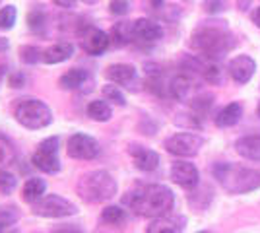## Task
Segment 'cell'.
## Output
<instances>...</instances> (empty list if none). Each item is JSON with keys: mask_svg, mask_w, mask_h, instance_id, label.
Returning <instances> with one entry per match:
<instances>
[{"mask_svg": "<svg viewBox=\"0 0 260 233\" xmlns=\"http://www.w3.org/2000/svg\"><path fill=\"white\" fill-rule=\"evenodd\" d=\"M122 202L130 206L138 216L144 218H163L167 216L175 204V196L171 189L165 185H146L142 189L128 192Z\"/></svg>", "mask_w": 260, "mask_h": 233, "instance_id": "6da1fadb", "label": "cell"}, {"mask_svg": "<svg viewBox=\"0 0 260 233\" xmlns=\"http://www.w3.org/2000/svg\"><path fill=\"white\" fill-rule=\"evenodd\" d=\"M190 45L200 55L208 56L210 60L216 62L235 47V37L229 31L225 22H208L202 23L192 34Z\"/></svg>", "mask_w": 260, "mask_h": 233, "instance_id": "7a4b0ae2", "label": "cell"}, {"mask_svg": "<svg viewBox=\"0 0 260 233\" xmlns=\"http://www.w3.org/2000/svg\"><path fill=\"white\" fill-rule=\"evenodd\" d=\"M212 173L217 183L231 194H245L260 187V171L249 167L235 165V163H216Z\"/></svg>", "mask_w": 260, "mask_h": 233, "instance_id": "3957f363", "label": "cell"}, {"mask_svg": "<svg viewBox=\"0 0 260 233\" xmlns=\"http://www.w3.org/2000/svg\"><path fill=\"white\" fill-rule=\"evenodd\" d=\"M76 190L86 202L98 204V202L111 200L117 194V181L109 171L95 169V171H87L78 179Z\"/></svg>", "mask_w": 260, "mask_h": 233, "instance_id": "277c9868", "label": "cell"}, {"mask_svg": "<svg viewBox=\"0 0 260 233\" xmlns=\"http://www.w3.org/2000/svg\"><path fill=\"white\" fill-rule=\"evenodd\" d=\"M14 117L22 126L29 130H39L45 128L53 122V111L49 109V105L41 99H20L14 107Z\"/></svg>", "mask_w": 260, "mask_h": 233, "instance_id": "5b68a950", "label": "cell"}, {"mask_svg": "<svg viewBox=\"0 0 260 233\" xmlns=\"http://www.w3.org/2000/svg\"><path fill=\"white\" fill-rule=\"evenodd\" d=\"M78 208L70 200L62 198L58 194H47L33 204V214L41 218H68V216H74Z\"/></svg>", "mask_w": 260, "mask_h": 233, "instance_id": "8992f818", "label": "cell"}, {"mask_svg": "<svg viewBox=\"0 0 260 233\" xmlns=\"http://www.w3.org/2000/svg\"><path fill=\"white\" fill-rule=\"evenodd\" d=\"M33 165L41 169L43 173H58L60 169V159H58V138H47L37 146V152L33 154Z\"/></svg>", "mask_w": 260, "mask_h": 233, "instance_id": "52a82bcc", "label": "cell"}, {"mask_svg": "<svg viewBox=\"0 0 260 233\" xmlns=\"http://www.w3.org/2000/svg\"><path fill=\"white\" fill-rule=\"evenodd\" d=\"M204 144V138H200L198 134L192 132H179L173 134L165 140V150L169 154L179 155V157H190V155H196L198 150Z\"/></svg>", "mask_w": 260, "mask_h": 233, "instance_id": "ba28073f", "label": "cell"}, {"mask_svg": "<svg viewBox=\"0 0 260 233\" xmlns=\"http://www.w3.org/2000/svg\"><path fill=\"white\" fill-rule=\"evenodd\" d=\"M68 155L74 159H93L99 154V144L87 134H72L68 138Z\"/></svg>", "mask_w": 260, "mask_h": 233, "instance_id": "9c48e42d", "label": "cell"}, {"mask_svg": "<svg viewBox=\"0 0 260 233\" xmlns=\"http://www.w3.org/2000/svg\"><path fill=\"white\" fill-rule=\"evenodd\" d=\"M80 39H82V49L86 51L87 55H103L111 45V37L105 31H101L93 25L84 27V31H80Z\"/></svg>", "mask_w": 260, "mask_h": 233, "instance_id": "30bf717a", "label": "cell"}, {"mask_svg": "<svg viewBox=\"0 0 260 233\" xmlns=\"http://www.w3.org/2000/svg\"><path fill=\"white\" fill-rule=\"evenodd\" d=\"M171 179H173L177 185L184 187V189H194L196 185H198L200 173H198L194 163L175 161L173 165H171Z\"/></svg>", "mask_w": 260, "mask_h": 233, "instance_id": "8fae6325", "label": "cell"}, {"mask_svg": "<svg viewBox=\"0 0 260 233\" xmlns=\"http://www.w3.org/2000/svg\"><path fill=\"white\" fill-rule=\"evenodd\" d=\"M228 70H229V76L233 78L237 84H247V82H250V78L254 76L256 64H254V60L250 56L239 55L229 60Z\"/></svg>", "mask_w": 260, "mask_h": 233, "instance_id": "7c38bea8", "label": "cell"}, {"mask_svg": "<svg viewBox=\"0 0 260 233\" xmlns=\"http://www.w3.org/2000/svg\"><path fill=\"white\" fill-rule=\"evenodd\" d=\"M132 31H134V39L138 41H146V43H153L163 37V29L159 23L152 22L148 18H140L132 23Z\"/></svg>", "mask_w": 260, "mask_h": 233, "instance_id": "4fadbf2b", "label": "cell"}, {"mask_svg": "<svg viewBox=\"0 0 260 233\" xmlns=\"http://www.w3.org/2000/svg\"><path fill=\"white\" fill-rule=\"evenodd\" d=\"M105 76H107L109 82L117 84V86H126L130 88L134 82H136V68L132 64H111V66L105 70Z\"/></svg>", "mask_w": 260, "mask_h": 233, "instance_id": "5bb4252c", "label": "cell"}, {"mask_svg": "<svg viewBox=\"0 0 260 233\" xmlns=\"http://www.w3.org/2000/svg\"><path fill=\"white\" fill-rule=\"evenodd\" d=\"M130 155L134 159V165L140 171H153L159 165V155L150 148L144 146H130Z\"/></svg>", "mask_w": 260, "mask_h": 233, "instance_id": "9a60e30c", "label": "cell"}, {"mask_svg": "<svg viewBox=\"0 0 260 233\" xmlns=\"http://www.w3.org/2000/svg\"><path fill=\"white\" fill-rule=\"evenodd\" d=\"M183 229H184V218H179V216L155 218L148 225V233H183Z\"/></svg>", "mask_w": 260, "mask_h": 233, "instance_id": "2e32d148", "label": "cell"}, {"mask_svg": "<svg viewBox=\"0 0 260 233\" xmlns=\"http://www.w3.org/2000/svg\"><path fill=\"white\" fill-rule=\"evenodd\" d=\"M235 150L247 159L252 161H260V134H252V136H243L235 142Z\"/></svg>", "mask_w": 260, "mask_h": 233, "instance_id": "e0dca14e", "label": "cell"}, {"mask_svg": "<svg viewBox=\"0 0 260 233\" xmlns=\"http://www.w3.org/2000/svg\"><path fill=\"white\" fill-rule=\"evenodd\" d=\"M74 55V45L72 43H56L43 51L45 64H60Z\"/></svg>", "mask_w": 260, "mask_h": 233, "instance_id": "ac0fdd59", "label": "cell"}, {"mask_svg": "<svg viewBox=\"0 0 260 233\" xmlns=\"http://www.w3.org/2000/svg\"><path fill=\"white\" fill-rule=\"evenodd\" d=\"M243 117V105L241 103H229L216 115V124L219 128H229L237 124Z\"/></svg>", "mask_w": 260, "mask_h": 233, "instance_id": "d6986e66", "label": "cell"}, {"mask_svg": "<svg viewBox=\"0 0 260 233\" xmlns=\"http://www.w3.org/2000/svg\"><path fill=\"white\" fill-rule=\"evenodd\" d=\"M192 76H188V74H179V76H175L171 82H169V95L173 97V99H179L183 101L188 97V93H190V89H192Z\"/></svg>", "mask_w": 260, "mask_h": 233, "instance_id": "ffe728a7", "label": "cell"}, {"mask_svg": "<svg viewBox=\"0 0 260 233\" xmlns=\"http://www.w3.org/2000/svg\"><path fill=\"white\" fill-rule=\"evenodd\" d=\"M45 194V181L43 179H27L23 183L22 189V198L27 204H35L39 198H43Z\"/></svg>", "mask_w": 260, "mask_h": 233, "instance_id": "44dd1931", "label": "cell"}, {"mask_svg": "<svg viewBox=\"0 0 260 233\" xmlns=\"http://www.w3.org/2000/svg\"><path fill=\"white\" fill-rule=\"evenodd\" d=\"M134 39V31H132V23L120 22L115 23V27L111 29V41L117 47H124Z\"/></svg>", "mask_w": 260, "mask_h": 233, "instance_id": "7402d4cb", "label": "cell"}, {"mask_svg": "<svg viewBox=\"0 0 260 233\" xmlns=\"http://www.w3.org/2000/svg\"><path fill=\"white\" fill-rule=\"evenodd\" d=\"M87 80V72L86 70H80V68H72V70H68L66 74L60 76L58 80V84H60V88L62 89H78L84 82Z\"/></svg>", "mask_w": 260, "mask_h": 233, "instance_id": "603a6c76", "label": "cell"}, {"mask_svg": "<svg viewBox=\"0 0 260 233\" xmlns=\"http://www.w3.org/2000/svg\"><path fill=\"white\" fill-rule=\"evenodd\" d=\"M111 107H109V103L105 99L101 101H91L89 105H87V117H91L93 121H99V122H105L111 119Z\"/></svg>", "mask_w": 260, "mask_h": 233, "instance_id": "cb8c5ba5", "label": "cell"}, {"mask_svg": "<svg viewBox=\"0 0 260 233\" xmlns=\"http://www.w3.org/2000/svg\"><path fill=\"white\" fill-rule=\"evenodd\" d=\"M16 161V148L8 136L0 134V167H8Z\"/></svg>", "mask_w": 260, "mask_h": 233, "instance_id": "d4e9b609", "label": "cell"}, {"mask_svg": "<svg viewBox=\"0 0 260 233\" xmlns=\"http://www.w3.org/2000/svg\"><path fill=\"white\" fill-rule=\"evenodd\" d=\"M124 218H126V214L119 206H107L101 212V222L109 223V225H119V223L124 222Z\"/></svg>", "mask_w": 260, "mask_h": 233, "instance_id": "484cf974", "label": "cell"}, {"mask_svg": "<svg viewBox=\"0 0 260 233\" xmlns=\"http://www.w3.org/2000/svg\"><path fill=\"white\" fill-rule=\"evenodd\" d=\"M190 105H192V109H194L196 117L206 115V113L210 111V107L214 105V95H210V93H200V95H196L194 99L190 101Z\"/></svg>", "mask_w": 260, "mask_h": 233, "instance_id": "4316f807", "label": "cell"}, {"mask_svg": "<svg viewBox=\"0 0 260 233\" xmlns=\"http://www.w3.org/2000/svg\"><path fill=\"white\" fill-rule=\"evenodd\" d=\"M45 12L41 8H33L29 14H27V25L33 34H43L45 29Z\"/></svg>", "mask_w": 260, "mask_h": 233, "instance_id": "83f0119b", "label": "cell"}, {"mask_svg": "<svg viewBox=\"0 0 260 233\" xmlns=\"http://www.w3.org/2000/svg\"><path fill=\"white\" fill-rule=\"evenodd\" d=\"M204 80H206L208 84H212V86H219L221 82H223V70L217 66L216 62L212 60V64H206L204 68Z\"/></svg>", "mask_w": 260, "mask_h": 233, "instance_id": "f1b7e54d", "label": "cell"}, {"mask_svg": "<svg viewBox=\"0 0 260 233\" xmlns=\"http://www.w3.org/2000/svg\"><path fill=\"white\" fill-rule=\"evenodd\" d=\"M20 55H22V60L27 62V64H35L39 60H43V51L37 49V47H31V45H25L20 49Z\"/></svg>", "mask_w": 260, "mask_h": 233, "instance_id": "f546056e", "label": "cell"}, {"mask_svg": "<svg viewBox=\"0 0 260 233\" xmlns=\"http://www.w3.org/2000/svg\"><path fill=\"white\" fill-rule=\"evenodd\" d=\"M16 6H4L0 8V29H12L16 23Z\"/></svg>", "mask_w": 260, "mask_h": 233, "instance_id": "4dcf8cb0", "label": "cell"}, {"mask_svg": "<svg viewBox=\"0 0 260 233\" xmlns=\"http://www.w3.org/2000/svg\"><path fill=\"white\" fill-rule=\"evenodd\" d=\"M103 97L105 101H111V103H117V105H126V99H124V95H122V91H120L117 86H105L103 88Z\"/></svg>", "mask_w": 260, "mask_h": 233, "instance_id": "1f68e13d", "label": "cell"}, {"mask_svg": "<svg viewBox=\"0 0 260 233\" xmlns=\"http://www.w3.org/2000/svg\"><path fill=\"white\" fill-rule=\"evenodd\" d=\"M14 189H16V177L12 175L10 171L0 169V192L2 194H10Z\"/></svg>", "mask_w": 260, "mask_h": 233, "instance_id": "d6a6232c", "label": "cell"}, {"mask_svg": "<svg viewBox=\"0 0 260 233\" xmlns=\"http://www.w3.org/2000/svg\"><path fill=\"white\" fill-rule=\"evenodd\" d=\"M204 10L208 14H221L228 10V0H204Z\"/></svg>", "mask_w": 260, "mask_h": 233, "instance_id": "836d02e7", "label": "cell"}, {"mask_svg": "<svg viewBox=\"0 0 260 233\" xmlns=\"http://www.w3.org/2000/svg\"><path fill=\"white\" fill-rule=\"evenodd\" d=\"M128 0H111V4H109V10L111 14H115V16H124V14H128Z\"/></svg>", "mask_w": 260, "mask_h": 233, "instance_id": "e575fe53", "label": "cell"}, {"mask_svg": "<svg viewBox=\"0 0 260 233\" xmlns=\"http://www.w3.org/2000/svg\"><path fill=\"white\" fill-rule=\"evenodd\" d=\"M16 218H18V214L14 212V208H4V210L0 212V225H4V227H8L12 222H16Z\"/></svg>", "mask_w": 260, "mask_h": 233, "instance_id": "d590c367", "label": "cell"}, {"mask_svg": "<svg viewBox=\"0 0 260 233\" xmlns=\"http://www.w3.org/2000/svg\"><path fill=\"white\" fill-rule=\"evenodd\" d=\"M23 84V76L22 74H14V76L10 78V86L12 88H20Z\"/></svg>", "mask_w": 260, "mask_h": 233, "instance_id": "8d00e7d4", "label": "cell"}, {"mask_svg": "<svg viewBox=\"0 0 260 233\" xmlns=\"http://www.w3.org/2000/svg\"><path fill=\"white\" fill-rule=\"evenodd\" d=\"M53 2L60 8H72L76 4V0H53Z\"/></svg>", "mask_w": 260, "mask_h": 233, "instance_id": "74e56055", "label": "cell"}, {"mask_svg": "<svg viewBox=\"0 0 260 233\" xmlns=\"http://www.w3.org/2000/svg\"><path fill=\"white\" fill-rule=\"evenodd\" d=\"M250 20L254 22L256 27H260V8H254V10L250 12Z\"/></svg>", "mask_w": 260, "mask_h": 233, "instance_id": "f35d334b", "label": "cell"}, {"mask_svg": "<svg viewBox=\"0 0 260 233\" xmlns=\"http://www.w3.org/2000/svg\"><path fill=\"white\" fill-rule=\"evenodd\" d=\"M53 233H82L78 227H62V229H56V231Z\"/></svg>", "mask_w": 260, "mask_h": 233, "instance_id": "ab89813d", "label": "cell"}, {"mask_svg": "<svg viewBox=\"0 0 260 233\" xmlns=\"http://www.w3.org/2000/svg\"><path fill=\"white\" fill-rule=\"evenodd\" d=\"M6 49H8V41L0 37V51H6Z\"/></svg>", "mask_w": 260, "mask_h": 233, "instance_id": "60d3db41", "label": "cell"}, {"mask_svg": "<svg viewBox=\"0 0 260 233\" xmlns=\"http://www.w3.org/2000/svg\"><path fill=\"white\" fill-rule=\"evenodd\" d=\"M4 70H6V68L2 66V64H0V82H2V80H4V74H6V72H4Z\"/></svg>", "mask_w": 260, "mask_h": 233, "instance_id": "b9f144b4", "label": "cell"}, {"mask_svg": "<svg viewBox=\"0 0 260 233\" xmlns=\"http://www.w3.org/2000/svg\"><path fill=\"white\" fill-rule=\"evenodd\" d=\"M82 2H86V4H95L98 0H82Z\"/></svg>", "mask_w": 260, "mask_h": 233, "instance_id": "7bdbcfd3", "label": "cell"}, {"mask_svg": "<svg viewBox=\"0 0 260 233\" xmlns=\"http://www.w3.org/2000/svg\"><path fill=\"white\" fill-rule=\"evenodd\" d=\"M6 231H8V229H6L4 225H0V233H6Z\"/></svg>", "mask_w": 260, "mask_h": 233, "instance_id": "ee69618b", "label": "cell"}, {"mask_svg": "<svg viewBox=\"0 0 260 233\" xmlns=\"http://www.w3.org/2000/svg\"><path fill=\"white\" fill-rule=\"evenodd\" d=\"M256 111H258V117H260V103H258V109H256Z\"/></svg>", "mask_w": 260, "mask_h": 233, "instance_id": "f6af8a7d", "label": "cell"}, {"mask_svg": "<svg viewBox=\"0 0 260 233\" xmlns=\"http://www.w3.org/2000/svg\"><path fill=\"white\" fill-rule=\"evenodd\" d=\"M198 233H212V231H198Z\"/></svg>", "mask_w": 260, "mask_h": 233, "instance_id": "bcb514c9", "label": "cell"}]
</instances>
